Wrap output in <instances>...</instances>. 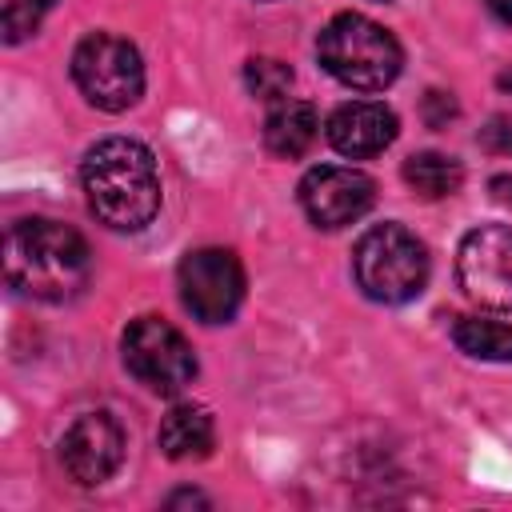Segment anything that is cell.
Listing matches in <instances>:
<instances>
[{
  "label": "cell",
  "mask_w": 512,
  "mask_h": 512,
  "mask_svg": "<svg viewBox=\"0 0 512 512\" xmlns=\"http://www.w3.org/2000/svg\"><path fill=\"white\" fill-rule=\"evenodd\" d=\"M404 184L424 200H440V196L460 192L464 168L456 156H444V152H412L404 160Z\"/></svg>",
  "instance_id": "14"
},
{
  "label": "cell",
  "mask_w": 512,
  "mask_h": 512,
  "mask_svg": "<svg viewBox=\"0 0 512 512\" xmlns=\"http://www.w3.org/2000/svg\"><path fill=\"white\" fill-rule=\"evenodd\" d=\"M52 4L56 0H4V40L8 44L28 40L40 28V20L52 12Z\"/></svg>",
  "instance_id": "17"
},
{
  "label": "cell",
  "mask_w": 512,
  "mask_h": 512,
  "mask_svg": "<svg viewBox=\"0 0 512 512\" xmlns=\"http://www.w3.org/2000/svg\"><path fill=\"white\" fill-rule=\"evenodd\" d=\"M492 192H496L500 204H512V176H496L492 180Z\"/></svg>",
  "instance_id": "20"
},
{
  "label": "cell",
  "mask_w": 512,
  "mask_h": 512,
  "mask_svg": "<svg viewBox=\"0 0 512 512\" xmlns=\"http://www.w3.org/2000/svg\"><path fill=\"white\" fill-rule=\"evenodd\" d=\"M176 504H208L200 492H176L172 500H168V508H176Z\"/></svg>",
  "instance_id": "21"
},
{
  "label": "cell",
  "mask_w": 512,
  "mask_h": 512,
  "mask_svg": "<svg viewBox=\"0 0 512 512\" xmlns=\"http://www.w3.org/2000/svg\"><path fill=\"white\" fill-rule=\"evenodd\" d=\"M496 84H500V92H508V96H512V68H504V72L496 76Z\"/></svg>",
  "instance_id": "22"
},
{
  "label": "cell",
  "mask_w": 512,
  "mask_h": 512,
  "mask_svg": "<svg viewBox=\"0 0 512 512\" xmlns=\"http://www.w3.org/2000/svg\"><path fill=\"white\" fill-rule=\"evenodd\" d=\"M456 276L472 304L508 312L512 308V224H480L460 240Z\"/></svg>",
  "instance_id": "8"
},
{
  "label": "cell",
  "mask_w": 512,
  "mask_h": 512,
  "mask_svg": "<svg viewBox=\"0 0 512 512\" xmlns=\"http://www.w3.org/2000/svg\"><path fill=\"white\" fill-rule=\"evenodd\" d=\"M244 84H248L252 96L276 104V100H284L288 88H292V68H288L284 60H272V56H252L248 68H244Z\"/></svg>",
  "instance_id": "16"
},
{
  "label": "cell",
  "mask_w": 512,
  "mask_h": 512,
  "mask_svg": "<svg viewBox=\"0 0 512 512\" xmlns=\"http://www.w3.org/2000/svg\"><path fill=\"white\" fill-rule=\"evenodd\" d=\"M80 184L92 216L116 232H140L160 212L156 156L140 140L108 136L92 144L80 164Z\"/></svg>",
  "instance_id": "2"
},
{
  "label": "cell",
  "mask_w": 512,
  "mask_h": 512,
  "mask_svg": "<svg viewBox=\"0 0 512 512\" xmlns=\"http://www.w3.org/2000/svg\"><path fill=\"white\" fill-rule=\"evenodd\" d=\"M176 288L200 324H228L244 300V264L232 248H192L176 268Z\"/></svg>",
  "instance_id": "7"
},
{
  "label": "cell",
  "mask_w": 512,
  "mask_h": 512,
  "mask_svg": "<svg viewBox=\"0 0 512 512\" xmlns=\"http://www.w3.org/2000/svg\"><path fill=\"white\" fill-rule=\"evenodd\" d=\"M488 4V12L500 20V24H512V0H484Z\"/></svg>",
  "instance_id": "19"
},
{
  "label": "cell",
  "mask_w": 512,
  "mask_h": 512,
  "mask_svg": "<svg viewBox=\"0 0 512 512\" xmlns=\"http://www.w3.org/2000/svg\"><path fill=\"white\" fill-rule=\"evenodd\" d=\"M324 132H328V144L340 156L364 160V156L384 152L396 140L400 124H396V112L388 104H380V100H352V104H340L328 116Z\"/></svg>",
  "instance_id": "11"
},
{
  "label": "cell",
  "mask_w": 512,
  "mask_h": 512,
  "mask_svg": "<svg viewBox=\"0 0 512 512\" xmlns=\"http://www.w3.org/2000/svg\"><path fill=\"white\" fill-rule=\"evenodd\" d=\"M160 452L168 460H200L212 452V440H216V424L208 416V408L200 404H176L164 420H160Z\"/></svg>",
  "instance_id": "13"
},
{
  "label": "cell",
  "mask_w": 512,
  "mask_h": 512,
  "mask_svg": "<svg viewBox=\"0 0 512 512\" xmlns=\"http://www.w3.org/2000/svg\"><path fill=\"white\" fill-rule=\"evenodd\" d=\"M452 340L472 360H512V324L488 320V316H460L452 324Z\"/></svg>",
  "instance_id": "15"
},
{
  "label": "cell",
  "mask_w": 512,
  "mask_h": 512,
  "mask_svg": "<svg viewBox=\"0 0 512 512\" xmlns=\"http://www.w3.org/2000/svg\"><path fill=\"white\" fill-rule=\"evenodd\" d=\"M480 144H484L488 152L512 156V112H500V116H492V120L480 128Z\"/></svg>",
  "instance_id": "18"
},
{
  "label": "cell",
  "mask_w": 512,
  "mask_h": 512,
  "mask_svg": "<svg viewBox=\"0 0 512 512\" xmlns=\"http://www.w3.org/2000/svg\"><path fill=\"white\" fill-rule=\"evenodd\" d=\"M316 56L324 64L328 76H336L340 84L356 88V92H380L400 76L404 52L396 44V36L360 16V12H340L324 24L320 40H316Z\"/></svg>",
  "instance_id": "3"
},
{
  "label": "cell",
  "mask_w": 512,
  "mask_h": 512,
  "mask_svg": "<svg viewBox=\"0 0 512 512\" xmlns=\"http://www.w3.org/2000/svg\"><path fill=\"white\" fill-rule=\"evenodd\" d=\"M376 200V184L360 168L320 164L300 180V208L316 228H344L360 220Z\"/></svg>",
  "instance_id": "9"
},
{
  "label": "cell",
  "mask_w": 512,
  "mask_h": 512,
  "mask_svg": "<svg viewBox=\"0 0 512 512\" xmlns=\"http://www.w3.org/2000/svg\"><path fill=\"white\" fill-rule=\"evenodd\" d=\"M124 364L144 388L160 396L188 388L196 376V356L188 340L160 316H136L124 328Z\"/></svg>",
  "instance_id": "6"
},
{
  "label": "cell",
  "mask_w": 512,
  "mask_h": 512,
  "mask_svg": "<svg viewBox=\"0 0 512 512\" xmlns=\"http://www.w3.org/2000/svg\"><path fill=\"white\" fill-rule=\"evenodd\" d=\"M352 276L368 300L404 304L428 284V252L404 224H376L352 248Z\"/></svg>",
  "instance_id": "4"
},
{
  "label": "cell",
  "mask_w": 512,
  "mask_h": 512,
  "mask_svg": "<svg viewBox=\"0 0 512 512\" xmlns=\"http://www.w3.org/2000/svg\"><path fill=\"white\" fill-rule=\"evenodd\" d=\"M72 80L88 104L124 112L144 96V60L124 36L92 32L72 52Z\"/></svg>",
  "instance_id": "5"
},
{
  "label": "cell",
  "mask_w": 512,
  "mask_h": 512,
  "mask_svg": "<svg viewBox=\"0 0 512 512\" xmlns=\"http://www.w3.org/2000/svg\"><path fill=\"white\" fill-rule=\"evenodd\" d=\"M4 276L20 296L60 304L84 292L92 252L76 228L48 216H24L4 236Z\"/></svg>",
  "instance_id": "1"
},
{
  "label": "cell",
  "mask_w": 512,
  "mask_h": 512,
  "mask_svg": "<svg viewBox=\"0 0 512 512\" xmlns=\"http://www.w3.org/2000/svg\"><path fill=\"white\" fill-rule=\"evenodd\" d=\"M316 132H320V120H316V108L308 100L284 96L264 116V144H268L272 156H284V160L304 156L312 148Z\"/></svg>",
  "instance_id": "12"
},
{
  "label": "cell",
  "mask_w": 512,
  "mask_h": 512,
  "mask_svg": "<svg viewBox=\"0 0 512 512\" xmlns=\"http://www.w3.org/2000/svg\"><path fill=\"white\" fill-rule=\"evenodd\" d=\"M120 460H124V428L108 412H88L72 420L68 432L60 436V464L84 488L104 484L120 468Z\"/></svg>",
  "instance_id": "10"
}]
</instances>
